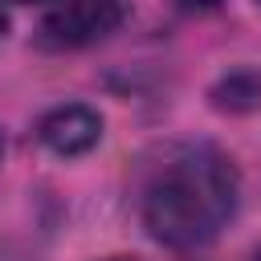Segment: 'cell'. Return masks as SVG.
<instances>
[{
	"label": "cell",
	"instance_id": "cell-4",
	"mask_svg": "<svg viewBox=\"0 0 261 261\" xmlns=\"http://www.w3.org/2000/svg\"><path fill=\"white\" fill-rule=\"evenodd\" d=\"M220 94H232V98H224L220 106H228V110H249V106H257V98H261V77L249 73V69H241V73H232V77L216 90V98H220Z\"/></svg>",
	"mask_w": 261,
	"mask_h": 261
},
{
	"label": "cell",
	"instance_id": "cell-7",
	"mask_svg": "<svg viewBox=\"0 0 261 261\" xmlns=\"http://www.w3.org/2000/svg\"><path fill=\"white\" fill-rule=\"evenodd\" d=\"M106 261H139V257H106Z\"/></svg>",
	"mask_w": 261,
	"mask_h": 261
},
{
	"label": "cell",
	"instance_id": "cell-5",
	"mask_svg": "<svg viewBox=\"0 0 261 261\" xmlns=\"http://www.w3.org/2000/svg\"><path fill=\"white\" fill-rule=\"evenodd\" d=\"M184 12H212V8H220V0H175Z\"/></svg>",
	"mask_w": 261,
	"mask_h": 261
},
{
	"label": "cell",
	"instance_id": "cell-6",
	"mask_svg": "<svg viewBox=\"0 0 261 261\" xmlns=\"http://www.w3.org/2000/svg\"><path fill=\"white\" fill-rule=\"evenodd\" d=\"M4 33H8V16H4V8H0V41H4Z\"/></svg>",
	"mask_w": 261,
	"mask_h": 261
},
{
	"label": "cell",
	"instance_id": "cell-8",
	"mask_svg": "<svg viewBox=\"0 0 261 261\" xmlns=\"http://www.w3.org/2000/svg\"><path fill=\"white\" fill-rule=\"evenodd\" d=\"M20 4H33V0H20Z\"/></svg>",
	"mask_w": 261,
	"mask_h": 261
},
{
	"label": "cell",
	"instance_id": "cell-9",
	"mask_svg": "<svg viewBox=\"0 0 261 261\" xmlns=\"http://www.w3.org/2000/svg\"><path fill=\"white\" fill-rule=\"evenodd\" d=\"M257 4H261V0H257Z\"/></svg>",
	"mask_w": 261,
	"mask_h": 261
},
{
	"label": "cell",
	"instance_id": "cell-2",
	"mask_svg": "<svg viewBox=\"0 0 261 261\" xmlns=\"http://www.w3.org/2000/svg\"><path fill=\"white\" fill-rule=\"evenodd\" d=\"M122 0H53L41 20V45L49 49H82L110 37L122 24Z\"/></svg>",
	"mask_w": 261,
	"mask_h": 261
},
{
	"label": "cell",
	"instance_id": "cell-1",
	"mask_svg": "<svg viewBox=\"0 0 261 261\" xmlns=\"http://www.w3.org/2000/svg\"><path fill=\"white\" fill-rule=\"evenodd\" d=\"M237 212V171L216 147H179L143 192V224L159 245H208Z\"/></svg>",
	"mask_w": 261,
	"mask_h": 261
},
{
	"label": "cell",
	"instance_id": "cell-3",
	"mask_svg": "<svg viewBox=\"0 0 261 261\" xmlns=\"http://www.w3.org/2000/svg\"><path fill=\"white\" fill-rule=\"evenodd\" d=\"M37 139L61 155V159H73V155H86L98 139H102V118L90 110V106H57L49 110L41 122H37Z\"/></svg>",
	"mask_w": 261,
	"mask_h": 261
}]
</instances>
